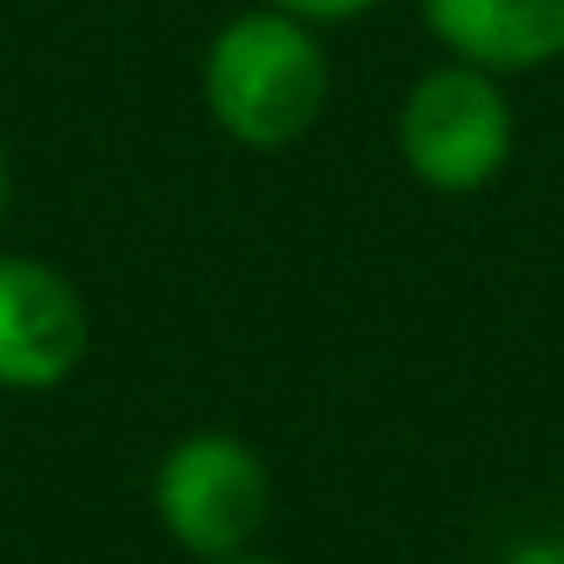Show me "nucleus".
<instances>
[{"mask_svg": "<svg viewBox=\"0 0 564 564\" xmlns=\"http://www.w3.org/2000/svg\"><path fill=\"white\" fill-rule=\"evenodd\" d=\"M213 564H279V557H259V551H239V557H213Z\"/></svg>", "mask_w": 564, "mask_h": 564, "instance_id": "9", "label": "nucleus"}, {"mask_svg": "<svg viewBox=\"0 0 564 564\" xmlns=\"http://www.w3.org/2000/svg\"><path fill=\"white\" fill-rule=\"evenodd\" d=\"M425 34L485 74H538L564 61V0H419Z\"/></svg>", "mask_w": 564, "mask_h": 564, "instance_id": "5", "label": "nucleus"}, {"mask_svg": "<svg viewBox=\"0 0 564 564\" xmlns=\"http://www.w3.org/2000/svg\"><path fill=\"white\" fill-rule=\"evenodd\" d=\"M333 94V67L319 47V28L279 8H246L232 14L199 61V100L206 120L252 153H286L300 147Z\"/></svg>", "mask_w": 564, "mask_h": 564, "instance_id": "1", "label": "nucleus"}, {"mask_svg": "<svg viewBox=\"0 0 564 564\" xmlns=\"http://www.w3.org/2000/svg\"><path fill=\"white\" fill-rule=\"evenodd\" d=\"M94 319L80 286L34 259L0 252V392H54L87 366Z\"/></svg>", "mask_w": 564, "mask_h": 564, "instance_id": "4", "label": "nucleus"}, {"mask_svg": "<svg viewBox=\"0 0 564 564\" xmlns=\"http://www.w3.org/2000/svg\"><path fill=\"white\" fill-rule=\"evenodd\" d=\"M399 160L432 193H478L511 166L518 113L505 100V80L465 61L425 67L399 100Z\"/></svg>", "mask_w": 564, "mask_h": 564, "instance_id": "2", "label": "nucleus"}, {"mask_svg": "<svg viewBox=\"0 0 564 564\" xmlns=\"http://www.w3.org/2000/svg\"><path fill=\"white\" fill-rule=\"evenodd\" d=\"M498 564H564V531H538V538H518Z\"/></svg>", "mask_w": 564, "mask_h": 564, "instance_id": "7", "label": "nucleus"}, {"mask_svg": "<svg viewBox=\"0 0 564 564\" xmlns=\"http://www.w3.org/2000/svg\"><path fill=\"white\" fill-rule=\"evenodd\" d=\"M265 8L300 14V21H313V28H339V21H359V14L386 8V0H265Z\"/></svg>", "mask_w": 564, "mask_h": 564, "instance_id": "6", "label": "nucleus"}, {"mask_svg": "<svg viewBox=\"0 0 564 564\" xmlns=\"http://www.w3.org/2000/svg\"><path fill=\"white\" fill-rule=\"evenodd\" d=\"M8 199H14V166H8V140H0V219H8Z\"/></svg>", "mask_w": 564, "mask_h": 564, "instance_id": "8", "label": "nucleus"}, {"mask_svg": "<svg viewBox=\"0 0 564 564\" xmlns=\"http://www.w3.org/2000/svg\"><path fill=\"white\" fill-rule=\"evenodd\" d=\"M147 498H153L160 531L186 557L213 564V557L252 551V538L265 531L272 471H265V458L239 432H213L206 425V432H186V438H173L160 452Z\"/></svg>", "mask_w": 564, "mask_h": 564, "instance_id": "3", "label": "nucleus"}]
</instances>
